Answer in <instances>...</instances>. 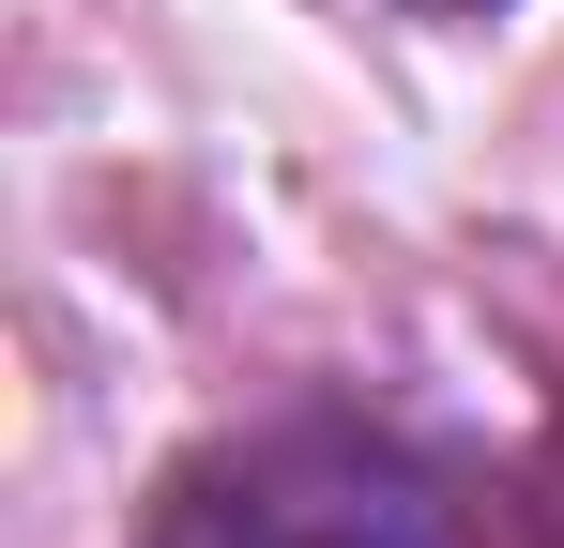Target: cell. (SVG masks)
Returning <instances> with one entry per match:
<instances>
[{
    "instance_id": "obj_1",
    "label": "cell",
    "mask_w": 564,
    "mask_h": 548,
    "mask_svg": "<svg viewBox=\"0 0 564 548\" xmlns=\"http://www.w3.org/2000/svg\"><path fill=\"white\" fill-rule=\"evenodd\" d=\"M138 548H443V487L351 412H290L184 457Z\"/></svg>"
},
{
    "instance_id": "obj_2",
    "label": "cell",
    "mask_w": 564,
    "mask_h": 548,
    "mask_svg": "<svg viewBox=\"0 0 564 548\" xmlns=\"http://www.w3.org/2000/svg\"><path fill=\"white\" fill-rule=\"evenodd\" d=\"M534 548H564V472H550V518H534Z\"/></svg>"
}]
</instances>
